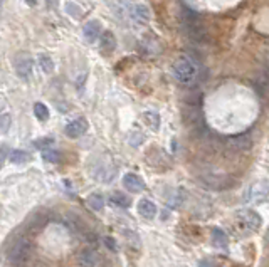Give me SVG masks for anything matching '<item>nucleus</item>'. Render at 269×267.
I'll return each instance as SVG.
<instances>
[{
    "label": "nucleus",
    "mask_w": 269,
    "mask_h": 267,
    "mask_svg": "<svg viewBox=\"0 0 269 267\" xmlns=\"http://www.w3.org/2000/svg\"><path fill=\"white\" fill-rule=\"evenodd\" d=\"M197 73H199V69H197V66H195V62L187 56L178 57L173 66L175 79L182 84H192L195 81V78H197Z\"/></svg>",
    "instance_id": "obj_1"
},
{
    "label": "nucleus",
    "mask_w": 269,
    "mask_h": 267,
    "mask_svg": "<svg viewBox=\"0 0 269 267\" xmlns=\"http://www.w3.org/2000/svg\"><path fill=\"white\" fill-rule=\"evenodd\" d=\"M29 254H31V242L25 237H20L12 244L10 251H8V262L14 266H24Z\"/></svg>",
    "instance_id": "obj_2"
},
{
    "label": "nucleus",
    "mask_w": 269,
    "mask_h": 267,
    "mask_svg": "<svg viewBox=\"0 0 269 267\" xmlns=\"http://www.w3.org/2000/svg\"><path fill=\"white\" fill-rule=\"evenodd\" d=\"M268 197H269V181L268 180L254 181L246 193V200L254 202V203H263L264 200H268Z\"/></svg>",
    "instance_id": "obj_3"
},
{
    "label": "nucleus",
    "mask_w": 269,
    "mask_h": 267,
    "mask_svg": "<svg viewBox=\"0 0 269 267\" xmlns=\"http://www.w3.org/2000/svg\"><path fill=\"white\" fill-rule=\"evenodd\" d=\"M237 219H239V222H241V225L249 228V230H258V228H261V225H263L261 215H259L256 210L246 209V210L237 212Z\"/></svg>",
    "instance_id": "obj_4"
},
{
    "label": "nucleus",
    "mask_w": 269,
    "mask_h": 267,
    "mask_svg": "<svg viewBox=\"0 0 269 267\" xmlns=\"http://www.w3.org/2000/svg\"><path fill=\"white\" fill-rule=\"evenodd\" d=\"M130 17L136 24H147L152 19V10L145 3H135V5L130 7Z\"/></svg>",
    "instance_id": "obj_5"
},
{
    "label": "nucleus",
    "mask_w": 269,
    "mask_h": 267,
    "mask_svg": "<svg viewBox=\"0 0 269 267\" xmlns=\"http://www.w3.org/2000/svg\"><path fill=\"white\" fill-rule=\"evenodd\" d=\"M15 71L17 74L20 76L22 79H29L32 74V59L29 56H25V54H20V56L15 57Z\"/></svg>",
    "instance_id": "obj_6"
},
{
    "label": "nucleus",
    "mask_w": 269,
    "mask_h": 267,
    "mask_svg": "<svg viewBox=\"0 0 269 267\" xmlns=\"http://www.w3.org/2000/svg\"><path fill=\"white\" fill-rule=\"evenodd\" d=\"M88 121L84 120V118H78V120H74V121H71L69 125L66 126V134L69 138H79V136H83L84 133L88 131Z\"/></svg>",
    "instance_id": "obj_7"
},
{
    "label": "nucleus",
    "mask_w": 269,
    "mask_h": 267,
    "mask_svg": "<svg viewBox=\"0 0 269 267\" xmlns=\"http://www.w3.org/2000/svg\"><path fill=\"white\" fill-rule=\"evenodd\" d=\"M101 31H103V29H101L100 20H89L83 29V36H84V39H86V42L95 44V42L101 37Z\"/></svg>",
    "instance_id": "obj_8"
},
{
    "label": "nucleus",
    "mask_w": 269,
    "mask_h": 267,
    "mask_svg": "<svg viewBox=\"0 0 269 267\" xmlns=\"http://www.w3.org/2000/svg\"><path fill=\"white\" fill-rule=\"evenodd\" d=\"M123 185H125L126 190H130V192H133V193H140L145 190L143 180L136 175V173H126V175L123 177Z\"/></svg>",
    "instance_id": "obj_9"
},
{
    "label": "nucleus",
    "mask_w": 269,
    "mask_h": 267,
    "mask_svg": "<svg viewBox=\"0 0 269 267\" xmlns=\"http://www.w3.org/2000/svg\"><path fill=\"white\" fill-rule=\"evenodd\" d=\"M138 214L147 220L155 219L157 205L152 200H148V198H143V200H140V203H138Z\"/></svg>",
    "instance_id": "obj_10"
},
{
    "label": "nucleus",
    "mask_w": 269,
    "mask_h": 267,
    "mask_svg": "<svg viewBox=\"0 0 269 267\" xmlns=\"http://www.w3.org/2000/svg\"><path fill=\"white\" fill-rule=\"evenodd\" d=\"M142 121H143L145 125H147L152 131H159L160 125H161L160 114L155 113V111H145V113L142 114Z\"/></svg>",
    "instance_id": "obj_11"
},
{
    "label": "nucleus",
    "mask_w": 269,
    "mask_h": 267,
    "mask_svg": "<svg viewBox=\"0 0 269 267\" xmlns=\"http://www.w3.org/2000/svg\"><path fill=\"white\" fill-rule=\"evenodd\" d=\"M187 31H189L192 39L197 41L204 39V36H206V29H204V25L199 20H187Z\"/></svg>",
    "instance_id": "obj_12"
},
{
    "label": "nucleus",
    "mask_w": 269,
    "mask_h": 267,
    "mask_svg": "<svg viewBox=\"0 0 269 267\" xmlns=\"http://www.w3.org/2000/svg\"><path fill=\"white\" fill-rule=\"evenodd\" d=\"M98 262V254L93 249H84L79 254V264L83 267H95Z\"/></svg>",
    "instance_id": "obj_13"
},
{
    "label": "nucleus",
    "mask_w": 269,
    "mask_h": 267,
    "mask_svg": "<svg viewBox=\"0 0 269 267\" xmlns=\"http://www.w3.org/2000/svg\"><path fill=\"white\" fill-rule=\"evenodd\" d=\"M101 49L105 50V52H113L114 49H116V39H114L113 32L106 31L101 34Z\"/></svg>",
    "instance_id": "obj_14"
},
{
    "label": "nucleus",
    "mask_w": 269,
    "mask_h": 267,
    "mask_svg": "<svg viewBox=\"0 0 269 267\" xmlns=\"http://www.w3.org/2000/svg\"><path fill=\"white\" fill-rule=\"evenodd\" d=\"M212 244L219 249H225L229 244V239H227V234H225L222 228H214L212 230Z\"/></svg>",
    "instance_id": "obj_15"
},
{
    "label": "nucleus",
    "mask_w": 269,
    "mask_h": 267,
    "mask_svg": "<svg viewBox=\"0 0 269 267\" xmlns=\"http://www.w3.org/2000/svg\"><path fill=\"white\" fill-rule=\"evenodd\" d=\"M32 160V156L27 153V151H22V150H14L10 151V162L15 163V165H24V163H29Z\"/></svg>",
    "instance_id": "obj_16"
},
{
    "label": "nucleus",
    "mask_w": 269,
    "mask_h": 267,
    "mask_svg": "<svg viewBox=\"0 0 269 267\" xmlns=\"http://www.w3.org/2000/svg\"><path fill=\"white\" fill-rule=\"evenodd\" d=\"M34 114L39 121H48L49 120V109L44 103H36L34 104Z\"/></svg>",
    "instance_id": "obj_17"
},
{
    "label": "nucleus",
    "mask_w": 269,
    "mask_h": 267,
    "mask_svg": "<svg viewBox=\"0 0 269 267\" xmlns=\"http://www.w3.org/2000/svg\"><path fill=\"white\" fill-rule=\"evenodd\" d=\"M88 205L91 207L93 210L100 212L105 207V198L98 193H93V195H89V198H88Z\"/></svg>",
    "instance_id": "obj_18"
},
{
    "label": "nucleus",
    "mask_w": 269,
    "mask_h": 267,
    "mask_svg": "<svg viewBox=\"0 0 269 267\" xmlns=\"http://www.w3.org/2000/svg\"><path fill=\"white\" fill-rule=\"evenodd\" d=\"M39 66L42 67L46 74H51L54 71V62H53V57H49L48 54H41L39 56Z\"/></svg>",
    "instance_id": "obj_19"
},
{
    "label": "nucleus",
    "mask_w": 269,
    "mask_h": 267,
    "mask_svg": "<svg viewBox=\"0 0 269 267\" xmlns=\"http://www.w3.org/2000/svg\"><path fill=\"white\" fill-rule=\"evenodd\" d=\"M42 158L46 160L48 163H59L61 162V153L59 151H55V150H44L42 151Z\"/></svg>",
    "instance_id": "obj_20"
},
{
    "label": "nucleus",
    "mask_w": 269,
    "mask_h": 267,
    "mask_svg": "<svg viewBox=\"0 0 269 267\" xmlns=\"http://www.w3.org/2000/svg\"><path fill=\"white\" fill-rule=\"evenodd\" d=\"M111 202H113L114 205H118V207H123V209L130 207V198H128L126 195H123V193H113V195H111Z\"/></svg>",
    "instance_id": "obj_21"
},
{
    "label": "nucleus",
    "mask_w": 269,
    "mask_h": 267,
    "mask_svg": "<svg viewBox=\"0 0 269 267\" xmlns=\"http://www.w3.org/2000/svg\"><path fill=\"white\" fill-rule=\"evenodd\" d=\"M232 145L239 148V150H247L251 146V138L242 134V136H237V138H232Z\"/></svg>",
    "instance_id": "obj_22"
},
{
    "label": "nucleus",
    "mask_w": 269,
    "mask_h": 267,
    "mask_svg": "<svg viewBox=\"0 0 269 267\" xmlns=\"http://www.w3.org/2000/svg\"><path fill=\"white\" fill-rule=\"evenodd\" d=\"M258 84L263 91H269V71H266L264 74H261L258 78Z\"/></svg>",
    "instance_id": "obj_23"
},
{
    "label": "nucleus",
    "mask_w": 269,
    "mask_h": 267,
    "mask_svg": "<svg viewBox=\"0 0 269 267\" xmlns=\"http://www.w3.org/2000/svg\"><path fill=\"white\" fill-rule=\"evenodd\" d=\"M10 125H12V116L8 113H3L2 114V133L5 134L8 128H10Z\"/></svg>",
    "instance_id": "obj_24"
},
{
    "label": "nucleus",
    "mask_w": 269,
    "mask_h": 267,
    "mask_svg": "<svg viewBox=\"0 0 269 267\" xmlns=\"http://www.w3.org/2000/svg\"><path fill=\"white\" fill-rule=\"evenodd\" d=\"M53 143H54L53 138H41V139H37V141H36V146L41 148V150H44V148L51 146Z\"/></svg>",
    "instance_id": "obj_25"
},
{
    "label": "nucleus",
    "mask_w": 269,
    "mask_h": 267,
    "mask_svg": "<svg viewBox=\"0 0 269 267\" xmlns=\"http://www.w3.org/2000/svg\"><path fill=\"white\" fill-rule=\"evenodd\" d=\"M106 244H108V247L111 249V251H116V245H114V240L111 239V237H108V239H106Z\"/></svg>",
    "instance_id": "obj_26"
},
{
    "label": "nucleus",
    "mask_w": 269,
    "mask_h": 267,
    "mask_svg": "<svg viewBox=\"0 0 269 267\" xmlns=\"http://www.w3.org/2000/svg\"><path fill=\"white\" fill-rule=\"evenodd\" d=\"M199 267H212V264H211V262H207V261H200Z\"/></svg>",
    "instance_id": "obj_27"
},
{
    "label": "nucleus",
    "mask_w": 269,
    "mask_h": 267,
    "mask_svg": "<svg viewBox=\"0 0 269 267\" xmlns=\"http://www.w3.org/2000/svg\"><path fill=\"white\" fill-rule=\"evenodd\" d=\"M5 156H7V146H2V162H5Z\"/></svg>",
    "instance_id": "obj_28"
},
{
    "label": "nucleus",
    "mask_w": 269,
    "mask_h": 267,
    "mask_svg": "<svg viewBox=\"0 0 269 267\" xmlns=\"http://www.w3.org/2000/svg\"><path fill=\"white\" fill-rule=\"evenodd\" d=\"M55 3H57V0H48V5L49 7H55Z\"/></svg>",
    "instance_id": "obj_29"
},
{
    "label": "nucleus",
    "mask_w": 269,
    "mask_h": 267,
    "mask_svg": "<svg viewBox=\"0 0 269 267\" xmlns=\"http://www.w3.org/2000/svg\"><path fill=\"white\" fill-rule=\"evenodd\" d=\"M29 3H31V5H34V3H36V0H27Z\"/></svg>",
    "instance_id": "obj_30"
}]
</instances>
